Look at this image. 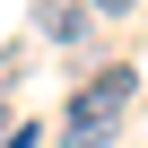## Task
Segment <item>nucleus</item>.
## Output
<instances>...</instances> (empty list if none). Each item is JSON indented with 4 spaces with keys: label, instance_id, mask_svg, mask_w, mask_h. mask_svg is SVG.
<instances>
[{
    "label": "nucleus",
    "instance_id": "nucleus-1",
    "mask_svg": "<svg viewBox=\"0 0 148 148\" xmlns=\"http://www.w3.org/2000/svg\"><path fill=\"white\" fill-rule=\"evenodd\" d=\"M131 96H139V70L131 61H105L96 79L61 105V148H105L113 131H122V113H131Z\"/></svg>",
    "mask_w": 148,
    "mask_h": 148
},
{
    "label": "nucleus",
    "instance_id": "nucleus-2",
    "mask_svg": "<svg viewBox=\"0 0 148 148\" xmlns=\"http://www.w3.org/2000/svg\"><path fill=\"white\" fill-rule=\"evenodd\" d=\"M87 26H96L87 0H35V35L44 44H87Z\"/></svg>",
    "mask_w": 148,
    "mask_h": 148
},
{
    "label": "nucleus",
    "instance_id": "nucleus-3",
    "mask_svg": "<svg viewBox=\"0 0 148 148\" xmlns=\"http://www.w3.org/2000/svg\"><path fill=\"white\" fill-rule=\"evenodd\" d=\"M87 9H96V18H131L139 0H87Z\"/></svg>",
    "mask_w": 148,
    "mask_h": 148
},
{
    "label": "nucleus",
    "instance_id": "nucleus-4",
    "mask_svg": "<svg viewBox=\"0 0 148 148\" xmlns=\"http://www.w3.org/2000/svg\"><path fill=\"white\" fill-rule=\"evenodd\" d=\"M9 148H35V131H9Z\"/></svg>",
    "mask_w": 148,
    "mask_h": 148
},
{
    "label": "nucleus",
    "instance_id": "nucleus-5",
    "mask_svg": "<svg viewBox=\"0 0 148 148\" xmlns=\"http://www.w3.org/2000/svg\"><path fill=\"white\" fill-rule=\"evenodd\" d=\"M0 113H9V96H0Z\"/></svg>",
    "mask_w": 148,
    "mask_h": 148
}]
</instances>
